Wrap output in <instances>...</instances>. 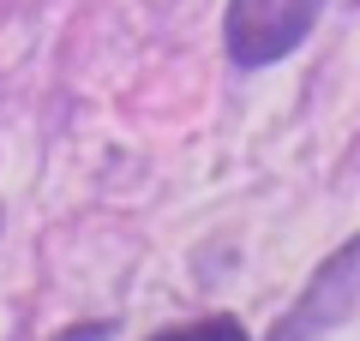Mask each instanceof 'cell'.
Returning a JSON list of instances; mask_svg holds the SVG:
<instances>
[{
  "label": "cell",
  "mask_w": 360,
  "mask_h": 341,
  "mask_svg": "<svg viewBox=\"0 0 360 341\" xmlns=\"http://www.w3.org/2000/svg\"><path fill=\"white\" fill-rule=\"evenodd\" d=\"M324 0H229L222 36H229V60L234 66H270L295 54L307 42L312 18Z\"/></svg>",
  "instance_id": "obj_1"
},
{
  "label": "cell",
  "mask_w": 360,
  "mask_h": 341,
  "mask_svg": "<svg viewBox=\"0 0 360 341\" xmlns=\"http://www.w3.org/2000/svg\"><path fill=\"white\" fill-rule=\"evenodd\" d=\"M360 293V240L354 246H342V252L330 258V264L319 269V281H312V293L295 305V317H288V329H283V341H300L312 329V317H342V305Z\"/></svg>",
  "instance_id": "obj_2"
},
{
  "label": "cell",
  "mask_w": 360,
  "mask_h": 341,
  "mask_svg": "<svg viewBox=\"0 0 360 341\" xmlns=\"http://www.w3.org/2000/svg\"><path fill=\"white\" fill-rule=\"evenodd\" d=\"M150 341H246V329L234 323V317H198V323L162 329V335H150Z\"/></svg>",
  "instance_id": "obj_3"
}]
</instances>
